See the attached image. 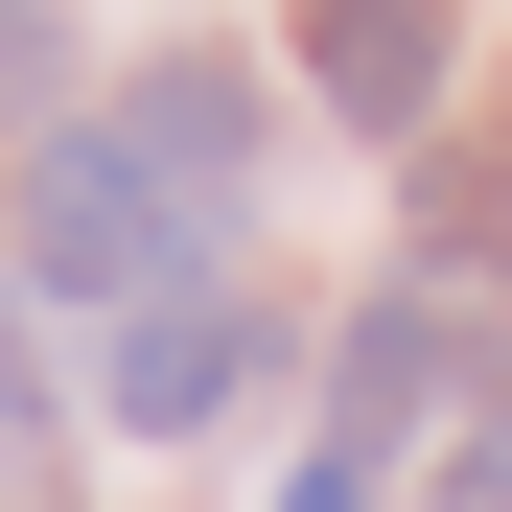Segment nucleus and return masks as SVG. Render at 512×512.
<instances>
[{
  "label": "nucleus",
  "mask_w": 512,
  "mask_h": 512,
  "mask_svg": "<svg viewBox=\"0 0 512 512\" xmlns=\"http://www.w3.org/2000/svg\"><path fill=\"white\" fill-rule=\"evenodd\" d=\"M443 0H326V24H303V70H326V117H373V140H419V117H443Z\"/></svg>",
  "instance_id": "nucleus-2"
},
{
  "label": "nucleus",
  "mask_w": 512,
  "mask_h": 512,
  "mask_svg": "<svg viewBox=\"0 0 512 512\" xmlns=\"http://www.w3.org/2000/svg\"><path fill=\"white\" fill-rule=\"evenodd\" d=\"M443 512H512V396H489V443L443 466Z\"/></svg>",
  "instance_id": "nucleus-7"
},
{
  "label": "nucleus",
  "mask_w": 512,
  "mask_h": 512,
  "mask_svg": "<svg viewBox=\"0 0 512 512\" xmlns=\"http://www.w3.org/2000/svg\"><path fill=\"white\" fill-rule=\"evenodd\" d=\"M163 256H187V187H163L140 140H47V187H24V280H47V303H163Z\"/></svg>",
  "instance_id": "nucleus-1"
},
{
  "label": "nucleus",
  "mask_w": 512,
  "mask_h": 512,
  "mask_svg": "<svg viewBox=\"0 0 512 512\" xmlns=\"http://www.w3.org/2000/svg\"><path fill=\"white\" fill-rule=\"evenodd\" d=\"M140 163H163V187H233V163H256V94H233V70H140V117H117Z\"/></svg>",
  "instance_id": "nucleus-4"
},
{
  "label": "nucleus",
  "mask_w": 512,
  "mask_h": 512,
  "mask_svg": "<svg viewBox=\"0 0 512 512\" xmlns=\"http://www.w3.org/2000/svg\"><path fill=\"white\" fill-rule=\"evenodd\" d=\"M210 396H233V303H140V326H117V419H140V443H187Z\"/></svg>",
  "instance_id": "nucleus-3"
},
{
  "label": "nucleus",
  "mask_w": 512,
  "mask_h": 512,
  "mask_svg": "<svg viewBox=\"0 0 512 512\" xmlns=\"http://www.w3.org/2000/svg\"><path fill=\"white\" fill-rule=\"evenodd\" d=\"M70 94V24H47V0H0V117H47Z\"/></svg>",
  "instance_id": "nucleus-6"
},
{
  "label": "nucleus",
  "mask_w": 512,
  "mask_h": 512,
  "mask_svg": "<svg viewBox=\"0 0 512 512\" xmlns=\"http://www.w3.org/2000/svg\"><path fill=\"white\" fill-rule=\"evenodd\" d=\"M419 396H443V303H373V326H350V466L396 443Z\"/></svg>",
  "instance_id": "nucleus-5"
}]
</instances>
